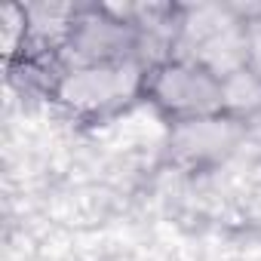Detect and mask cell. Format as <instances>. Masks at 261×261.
Wrapping results in <instances>:
<instances>
[{"instance_id": "7a4b0ae2", "label": "cell", "mask_w": 261, "mask_h": 261, "mask_svg": "<svg viewBox=\"0 0 261 261\" xmlns=\"http://www.w3.org/2000/svg\"><path fill=\"white\" fill-rule=\"evenodd\" d=\"M169 56L197 62L224 80L246 68V13L218 4L178 7Z\"/></svg>"}, {"instance_id": "8992f818", "label": "cell", "mask_w": 261, "mask_h": 261, "mask_svg": "<svg viewBox=\"0 0 261 261\" xmlns=\"http://www.w3.org/2000/svg\"><path fill=\"white\" fill-rule=\"evenodd\" d=\"M224 114L243 123L261 120V74H255L252 68H240L224 77Z\"/></svg>"}, {"instance_id": "277c9868", "label": "cell", "mask_w": 261, "mask_h": 261, "mask_svg": "<svg viewBox=\"0 0 261 261\" xmlns=\"http://www.w3.org/2000/svg\"><path fill=\"white\" fill-rule=\"evenodd\" d=\"M145 101L169 123L224 114V80L188 59H160L145 74Z\"/></svg>"}, {"instance_id": "6da1fadb", "label": "cell", "mask_w": 261, "mask_h": 261, "mask_svg": "<svg viewBox=\"0 0 261 261\" xmlns=\"http://www.w3.org/2000/svg\"><path fill=\"white\" fill-rule=\"evenodd\" d=\"M145 62L68 68L49 101L80 123H108L145 101Z\"/></svg>"}, {"instance_id": "3957f363", "label": "cell", "mask_w": 261, "mask_h": 261, "mask_svg": "<svg viewBox=\"0 0 261 261\" xmlns=\"http://www.w3.org/2000/svg\"><path fill=\"white\" fill-rule=\"evenodd\" d=\"M68 68L80 65H123L145 62L154 65L145 31L114 4H80L65 43Z\"/></svg>"}, {"instance_id": "52a82bcc", "label": "cell", "mask_w": 261, "mask_h": 261, "mask_svg": "<svg viewBox=\"0 0 261 261\" xmlns=\"http://www.w3.org/2000/svg\"><path fill=\"white\" fill-rule=\"evenodd\" d=\"M0 34H4V59L13 62L22 46L28 43V7L25 4H7L0 13Z\"/></svg>"}, {"instance_id": "ba28073f", "label": "cell", "mask_w": 261, "mask_h": 261, "mask_svg": "<svg viewBox=\"0 0 261 261\" xmlns=\"http://www.w3.org/2000/svg\"><path fill=\"white\" fill-rule=\"evenodd\" d=\"M246 68L261 74V10L246 13Z\"/></svg>"}, {"instance_id": "5b68a950", "label": "cell", "mask_w": 261, "mask_h": 261, "mask_svg": "<svg viewBox=\"0 0 261 261\" xmlns=\"http://www.w3.org/2000/svg\"><path fill=\"white\" fill-rule=\"evenodd\" d=\"M252 123L230 114H215L203 120H188L169 126L166 160L185 172H215L230 163L249 139Z\"/></svg>"}]
</instances>
